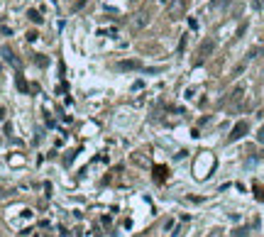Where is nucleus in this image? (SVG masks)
<instances>
[{"instance_id": "20e7f679", "label": "nucleus", "mask_w": 264, "mask_h": 237, "mask_svg": "<svg viewBox=\"0 0 264 237\" xmlns=\"http://www.w3.org/2000/svg\"><path fill=\"white\" fill-rule=\"evenodd\" d=\"M245 132H247V123H237V125L233 127V135H230V142L240 140V137H242Z\"/></svg>"}, {"instance_id": "f03ea898", "label": "nucleus", "mask_w": 264, "mask_h": 237, "mask_svg": "<svg viewBox=\"0 0 264 237\" xmlns=\"http://www.w3.org/2000/svg\"><path fill=\"white\" fill-rule=\"evenodd\" d=\"M149 13H152L149 8H142L139 13L132 15V22H130V29H132V32H139L142 27H147V22H149Z\"/></svg>"}, {"instance_id": "39448f33", "label": "nucleus", "mask_w": 264, "mask_h": 237, "mask_svg": "<svg viewBox=\"0 0 264 237\" xmlns=\"http://www.w3.org/2000/svg\"><path fill=\"white\" fill-rule=\"evenodd\" d=\"M257 140H259V142H262V144H264V127H262V130H259V137H257Z\"/></svg>"}, {"instance_id": "7ed1b4c3", "label": "nucleus", "mask_w": 264, "mask_h": 237, "mask_svg": "<svg viewBox=\"0 0 264 237\" xmlns=\"http://www.w3.org/2000/svg\"><path fill=\"white\" fill-rule=\"evenodd\" d=\"M213 47H215V44H213V40H206V42L201 44V49H198V61H203V59H206V56L213 52Z\"/></svg>"}, {"instance_id": "f257e3e1", "label": "nucleus", "mask_w": 264, "mask_h": 237, "mask_svg": "<svg viewBox=\"0 0 264 237\" xmlns=\"http://www.w3.org/2000/svg\"><path fill=\"white\" fill-rule=\"evenodd\" d=\"M186 8H188V0H171L169 8H167L169 20H179V17H183V15H186Z\"/></svg>"}]
</instances>
